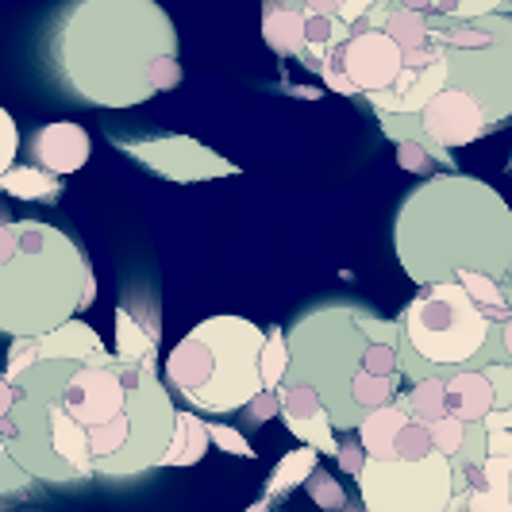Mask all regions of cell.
I'll return each instance as SVG.
<instances>
[{"label":"cell","mask_w":512,"mask_h":512,"mask_svg":"<svg viewBox=\"0 0 512 512\" xmlns=\"http://www.w3.org/2000/svg\"><path fill=\"white\" fill-rule=\"evenodd\" d=\"M509 0H439L436 16L443 20H474V16H489V12H501Z\"/></svg>","instance_id":"38"},{"label":"cell","mask_w":512,"mask_h":512,"mask_svg":"<svg viewBox=\"0 0 512 512\" xmlns=\"http://www.w3.org/2000/svg\"><path fill=\"white\" fill-rule=\"evenodd\" d=\"M266 509H270V497H262V501H255V505H251L247 512H266Z\"/></svg>","instance_id":"54"},{"label":"cell","mask_w":512,"mask_h":512,"mask_svg":"<svg viewBox=\"0 0 512 512\" xmlns=\"http://www.w3.org/2000/svg\"><path fill=\"white\" fill-rule=\"evenodd\" d=\"M432 35L447 58V85L478 101L489 128L505 124L512 116V16H432Z\"/></svg>","instance_id":"9"},{"label":"cell","mask_w":512,"mask_h":512,"mask_svg":"<svg viewBox=\"0 0 512 512\" xmlns=\"http://www.w3.org/2000/svg\"><path fill=\"white\" fill-rule=\"evenodd\" d=\"M12 409H16V382H8V378L0 374V432H8Z\"/></svg>","instance_id":"49"},{"label":"cell","mask_w":512,"mask_h":512,"mask_svg":"<svg viewBox=\"0 0 512 512\" xmlns=\"http://www.w3.org/2000/svg\"><path fill=\"white\" fill-rule=\"evenodd\" d=\"M305 489H308V497H312V505H320L324 512H339L343 505H347V493H343V486L335 482V474L320 470V466L308 474Z\"/></svg>","instance_id":"34"},{"label":"cell","mask_w":512,"mask_h":512,"mask_svg":"<svg viewBox=\"0 0 512 512\" xmlns=\"http://www.w3.org/2000/svg\"><path fill=\"white\" fill-rule=\"evenodd\" d=\"M93 301H97V274H89V278H85V289H81V312H85V308H93Z\"/></svg>","instance_id":"52"},{"label":"cell","mask_w":512,"mask_h":512,"mask_svg":"<svg viewBox=\"0 0 512 512\" xmlns=\"http://www.w3.org/2000/svg\"><path fill=\"white\" fill-rule=\"evenodd\" d=\"M51 51L62 85L97 108H135L181 85L178 31L158 0H70Z\"/></svg>","instance_id":"1"},{"label":"cell","mask_w":512,"mask_h":512,"mask_svg":"<svg viewBox=\"0 0 512 512\" xmlns=\"http://www.w3.org/2000/svg\"><path fill=\"white\" fill-rule=\"evenodd\" d=\"M362 24L382 27L401 51H420V47H428V43L436 39V35H432V16L412 12V8H401V4H393V0H378Z\"/></svg>","instance_id":"21"},{"label":"cell","mask_w":512,"mask_h":512,"mask_svg":"<svg viewBox=\"0 0 512 512\" xmlns=\"http://www.w3.org/2000/svg\"><path fill=\"white\" fill-rule=\"evenodd\" d=\"M243 416H247V424H251V428H262L266 420L282 416V393H278V389H262L255 401L243 409Z\"/></svg>","instance_id":"42"},{"label":"cell","mask_w":512,"mask_h":512,"mask_svg":"<svg viewBox=\"0 0 512 512\" xmlns=\"http://www.w3.org/2000/svg\"><path fill=\"white\" fill-rule=\"evenodd\" d=\"M31 482H35V478L27 474L20 462L12 459L8 439H4V432H0V497H4V493H24Z\"/></svg>","instance_id":"40"},{"label":"cell","mask_w":512,"mask_h":512,"mask_svg":"<svg viewBox=\"0 0 512 512\" xmlns=\"http://www.w3.org/2000/svg\"><path fill=\"white\" fill-rule=\"evenodd\" d=\"M35 362H43V359H39V339H27V335L12 339V347H8V366H4V378H8V382H20V378H24Z\"/></svg>","instance_id":"37"},{"label":"cell","mask_w":512,"mask_h":512,"mask_svg":"<svg viewBox=\"0 0 512 512\" xmlns=\"http://www.w3.org/2000/svg\"><path fill=\"white\" fill-rule=\"evenodd\" d=\"M116 151L131 154L143 162L151 174L166 181H212V178H235L239 166L228 162L224 154L205 147L201 139L189 135H151V139H116Z\"/></svg>","instance_id":"11"},{"label":"cell","mask_w":512,"mask_h":512,"mask_svg":"<svg viewBox=\"0 0 512 512\" xmlns=\"http://www.w3.org/2000/svg\"><path fill=\"white\" fill-rule=\"evenodd\" d=\"M262 343L266 328H258L255 320L208 316L174 343L162 366V382L208 416L247 409L262 393Z\"/></svg>","instance_id":"5"},{"label":"cell","mask_w":512,"mask_h":512,"mask_svg":"<svg viewBox=\"0 0 512 512\" xmlns=\"http://www.w3.org/2000/svg\"><path fill=\"white\" fill-rule=\"evenodd\" d=\"M401 8H412V12H424V16H436V4L439 0H393Z\"/></svg>","instance_id":"51"},{"label":"cell","mask_w":512,"mask_h":512,"mask_svg":"<svg viewBox=\"0 0 512 512\" xmlns=\"http://www.w3.org/2000/svg\"><path fill=\"white\" fill-rule=\"evenodd\" d=\"M428 432H432V443H436L439 455L455 459L462 447V439H466V424H462L459 416H443V420H436V424H428Z\"/></svg>","instance_id":"39"},{"label":"cell","mask_w":512,"mask_h":512,"mask_svg":"<svg viewBox=\"0 0 512 512\" xmlns=\"http://www.w3.org/2000/svg\"><path fill=\"white\" fill-rule=\"evenodd\" d=\"M262 39L282 58H305V16L289 8L285 0L262 4Z\"/></svg>","instance_id":"22"},{"label":"cell","mask_w":512,"mask_h":512,"mask_svg":"<svg viewBox=\"0 0 512 512\" xmlns=\"http://www.w3.org/2000/svg\"><path fill=\"white\" fill-rule=\"evenodd\" d=\"M416 116H420L424 135H428L436 147H443V151L470 147V143H478L489 131V120H486V112L478 108V101L459 93V89H451V85L439 89L436 97L424 104Z\"/></svg>","instance_id":"14"},{"label":"cell","mask_w":512,"mask_h":512,"mask_svg":"<svg viewBox=\"0 0 512 512\" xmlns=\"http://www.w3.org/2000/svg\"><path fill=\"white\" fill-rule=\"evenodd\" d=\"M397 405L409 412L412 420H420V424H436L443 416H451L447 412V385H443V378L409 382L405 393H397Z\"/></svg>","instance_id":"28"},{"label":"cell","mask_w":512,"mask_h":512,"mask_svg":"<svg viewBox=\"0 0 512 512\" xmlns=\"http://www.w3.org/2000/svg\"><path fill=\"white\" fill-rule=\"evenodd\" d=\"M120 362H124V382H128V405L108 424L85 432L93 470L101 478H135L143 470H154L166 455L174 439V424H178L170 385L158 378V370L128 359Z\"/></svg>","instance_id":"8"},{"label":"cell","mask_w":512,"mask_h":512,"mask_svg":"<svg viewBox=\"0 0 512 512\" xmlns=\"http://www.w3.org/2000/svg\"><path fill=\"white\" fill-rule=\"evenodd\" d=\"M501 355V324L470 301L459 282L420 285L401 312V374L405 382L482 370Z\"/></svg>","instance_id":"6"},{"label":"cell","mask_w":512,"mask_h":512,"mask_svg":"<svg viewBox=\"0 0 512 512\" xmlns=\"http://www.w3.org/2000/svg\"><path fill=\"white\" fill-rule=\"evenodd\" d=\"M339 512H366V509H362V505H343Z\"/></svg>","instance_id":"55"},{"label":"cell","mask_w":512,"mask_h":512,"mask_svg":"<svg viewBox=\"0 0 512 512\" xmlns=\"http://www.w3.org/2000/svg\"><path fill=\"white\" fill-rule=\"evenodd\" d=\"M509 170H512V158H509Z\"/></svg>","instance_id":"57"},{"label":"cell","mask_w":512,"mask_h":512,"mask_svg":"<svg viewBox=\"0 0 512 512\" xmlns=\"http://www.w3.org/2000/svg\"><path fill=\"white\" fill-rule=\"evenodd\" d=\"M355 482L366 512H451L455 501V466L439 451L420 462L366 459Z\"/></svg>","instance_id":"10"},{"label":"cell","mask_w":512,"mask_h":512,"mask_svg":"<svg viewBox=\"0 0 512 512\" xmlns=\"http://www.w3.org/2000/svg\"><path fill=\"white\" fill-rule=\"evenodd\" d=\"M77 362L43 359L16 382V409L8 420V451L35 482L70 486L97 478L85 428L66 412L62 397Z\"/></svg>","instance_id":"7"},{"label":"cell","mask_w":512,"mask_h":512,"mask_svg":"<svg viewBox=\"0 0 512 512\" xmlns=\"http://www.w3.org/2000/svg\"><path fill=\"white\" fill-rule=\"evenodd\" d=\"M278 393H282L285 428L301 439V443L316 447L320 455H332L335 459V451H339V443H335V424H332L328 405L320 401V393L305 382H282Z\"/></svg>","instance_id":"16"},{"label":"cell","mask_w":512,"mask_h":512,"mask_svg":"<svg viewBox=\"0 0 512 512\" xmlns=\"http://www.w3.org/2000/svg\"><path fill=\"white\" fill-rule=\"evenodd\" d=\"M208 439H212V447H220L224 455H235V459H255L258 455L251 447V439L243 436L239 428H231V424H220V420H208Z\"/></svg>","instance_id":"35"},{"label":"cell","mask_w":512,"mask_h":512,"mask_svg":"<svg viewBox=\"0 0 512 512\" xmlns=\"http://www.w3.org/2000/svg\"><path fill=\"white\" fill-rule=\"evenodd\" d=\"M301 16H339L347 27H359L378 0H285Z\"/></svg>","instance_id":"31"},{"label":"cell","mask_w":512,"mask_h":512,"mask_svg":"<svg viewBox=\"0 0 512 512\" xmlns=\"http://www.w3.org/2000/svg\"><path fill=\"white\" fill-rule=\"evenodd\" d=\"M397 166L401 170H409V174H420V178H432L439 166V158L424 143H416V139H401L397 143Z\"/></svg>","instance_id":"36"},{"label":"cell","mask_w":512,"mask_h":512,"mask_svg":"<svg viewBox=\"0 0 512 512\" xmlns=\"http://www.w3.org/2000/svg\"><path fill=\"white\" fill-rule=\"evenodd\" d=\"M509 497H512V478H509Z\"/></svg>","instance_id":"56"},{"label":"cell","mask_w":512,"mask_h":512,"mask_svg":"<svg viewBox=\"0 0 512 512\" xmlns=\"http://www.w3.org/2000/svg\"><path fill=\"white\" fill-rule=\"evenodd\" d=\"M258 370H262V389H282L285 374H289V335H285L282 328L266 332Z\"/></svg>","instance_id":"32"},{"label":"cell","mask_w":512,"mask_h":512,"mask_svg":"<svg viewBox=\"0 0 512 512\" xmlns=\"http://www.w3.org/2000/svg\"><path fill=\"white\" fill-rule=\"evenodd\" d=\"M0 193L16 201H54L62 193V178L47 174L43 166H12L8 174H0Z\"/></svg>","instance_id":"26"},{"label":"cell","mask_w":512,"mask_h":512,"mask_svg":"<svg viewBox=\"0 0 512 512\" xmlns=\"http://www.w3.org/2000/svg\"><path fill=\"white\" fill-rule=\"evenodd\" d=\"M208 420H201L197 412H178V424H174V439L166 447V455L158 466L166 470H181V466H197L208 455Z\"/></svg>","instance_id":"25"},{"label":"cell","mask_w":512,"mask_h":512,"mask_svg":"<svg viewBox=\"0 0 512 512\" xmlns=\"http://www.w3.org/2000/svg\"><path fill=\"white\" fill-rule=\"evenodd\" d=\"M335 462H339V470H343V474H351V478L359 474L362 466H366V451H362L359 436L343 439V443H339V451H335Z\"/></svg>","instance_id":"45"},{"label":"cell","mask_w":512,"mask_h":512,"mask_svg":"<svg viewBox=\"0 0 512 512\" xmlns=\"http://www.w3.org/2000/svg\"><path fill=\"white\" fill-rule=\"evenodd\" d=\"M347 39H351V27L343 24L339 16H305V58H301V62L320 70V62H324L339 43H347Z\"/></svg>","instance_id":"29"},{"label":"cell","mask_w":512,"mask_h":512,"mask_svg":"<svg viewBox=\"0 0 512 512\" xmlns=\"http://www.w3.org/2000/svg\"><path fill=\"white\" fill-rule=\"evenodd\" d=\"M409 424V412L401 409L397 401L393 405H382V409L366 412L362 424L355 428L366 459H393V443H397V432Z\"/></svg>","instance_id":"23"},{"label":"cell","mask_w":512,"mask_h":512,"mask_svg":"<svg viewBox=\"0 0 512 512\" xmlns=\"http://www.w3.org/2000/svg\"><path fill=\"white\" fill-rule=\"evenodd\" d=\"M455 282L470 293V301L486 312L493 324H505L512 312V285L501 278H489V274H459Z\"/></svg>","instance_id":"27"},{"label":"cell","mask_w":512,"mask_h":512,"mask_svg":"<svg viewBox=\"0 0 512 512\" xmlns=\"http://www.w3.org/2000/svg\"><path fill=\"white\" fill-rule=\"evenodd\" d=\"M486 455H497V459H512V428H497V432H486Z\"/></svg>","instance_id":"48"},{"label":"cell","mask_w":512,"mask_h":512,"mask_svg":"<svg viewBox=\"0 0 512 512\" xmlns=\"http://www.w3.org/2000/svg\"><path fill=\"white\" fill-rule=\"evenodd\" d=\"M443 385H447V412L459 416L462 424H482L497 409V393L486 370H455L451 378H443Z\"/></svg>","instance_id":"20"},{"label":"cell","mask_w":512,"mask_h":512,"mask_svg":"<svg viewBox=\"0 0 512 512\" xmlns=\"http://www.w3.org/2000/svg\"><path fill=\"white\" fill-rule=\"evenodd\" d=\"M16 151H20V128H16L12 112H8V108H0V174H8V170H12Z\"/></svg>","instance_id":"43"},{"label":"cell","mask_w":512,"mask_h":512,"mask_svg":"<svg viewBox=\"0 0 512 512\" xmlns=\"http://www.w3.org/2000/svg\"><path fill=\"white\" fill-rule=\"evenodd\" d=\"M289 374L305 382L332 412L335 432H355L362 416L397 401L401 320L355 301H328L301 312L289 328Z\"/></svg>","instance_id":"3"},{"label":"cell","mask_w":512,"mask_h":512,"mask_svg":"<svg viewBox=\"0 0 512 512\" xmlns=\"http://www.w3.org/2000/svg\"><path fill=\"white\" fill-rule=\"evenodd\" d=\"M486 459V424H466V439H462L459 455L451 459L455 470H466V466H478Z\"/></svg>","instance_id":"41"},{"label":"cell","mask_w":512,"mask_h":512,"mask_svg":"<svg viewBox=\"0 0 512 512\" xmlns=\"http://www.w3.org/2000/svg\"><path fill=\"white\" fill-rule=\"evenodd\" d=\"M501 355H505V362H512V312L509 320L501 324Z\"/></svg>","instance_id":"53"},{"label":"cell","mask_w":512,"mask_h":512,"mask_svg":"<svg viewBox=\"0 0 512 512\" xmlns=\"http://www.w3.org/2000/svg\"><path fill=\"white\" fill-rule=\"evenodd\" d=\"M324 62H335L347 81L359 89V97H374L385 93L401 70H405V51L385 35L382 27H351V39L339 43Z\"/></svg>","instance_id":"12"},{"label":"cell","mask_w":512,"mask_h":512,"mask_svg":"<svg viewBox=\"0 0 512 512\" xmlns=\"http://www.w3.org/2000/svg\"><path fill=\"white\" fill-rule=\"evenodd\" d=\"M428 455H436V443H432V432H428V424H420V420H412L397 432V443H393V459H405V462H420L428 459Z\"/></svg>","instance_id":"33"},{"label":"cell","mask_w":512,"mask_h":512,"mask_svg":"<svg viewBox=\"0 0 512 512\" xmlns=\"http://www.w3.org/2000/svg\"><path fill=\"white\" fill-rule=\"evenodd\" d=\"M509 478L512 459H497V455H486L478 466L455 470L451 512H512Z\"/></svg>","instance_id":"15"},{"label":"cell","mask_w":512,"mask_h":512,"mask_svg":"<svg viewBox=\"0 0 512 512\" xmlns=\"http://www.w3.org/2000/svg\"><path fill=\"white\" fill-rule=\"evenodd\" d=\"M116 355L154 370V359H158V328L147 324L131 308H116Z\"/></svg>","instance_id":"24"},{"label":"cell","mask_w":512,"mask_h":512,"mask_svg":"<svg viewBox=\"0 0 512 512\" xmlns=\"http://www.w3.org/2000/svg\"><path fill=\"white\" fill-rule=\"evenodd\" d=\"M482 370H486L489 385H493V393H497V409L512 405V362H489Z\"/></svg>","instance_id":"44"},{"label":"cell","mask_w":512,"mask_h":512,"mask_svg":"<svg viewBox=\"0 0 512 512\" xmlns=\"http://www.w3.org/2000/svg\"><path fill=\"white\" fill-rule=\"evenodd\" d=\"M62 405H66V412L74 416L85 432L89 428H101L116 412H124V405H128V382H124V362H120V355H112L101 366H81L77 362Z\"/></svg>","instance_id":"13"},{"label":"cell","mask_w":512,"mask_h":512,"mask_svg":"<svg viewBox=\"0 0 512 512\" xmlns=\"http://www.w3.org/2000/svg\"><path fill=\"white\" fill-rule=\"evenodd\" d=\"M27 151L35 158V166H43L47 174L62 178V174H77L89 154H93V139L81 124L70 120H58V124H43V128L31 135Z\"/></svg>","instance_id":"18"},{"label":"cell","mask_w":512,"mask_h":512,"mask_svg":"<svg viewBox=\"0 0 512 512\" xmlns=\"http://www.w3.org/2000/svg\"><path fill=\"white\" fill-rule=\"evenodd\" d=\"M393 251L416 285L455 282L459 274L512 278V208L470 174H432L397 208Z\"/></svg>","instance_id":"2"},{"label":"cell","mask_w":512,"mask_h":512,"mask_svg":"<svg viewBox=\"0 0 512 512\" xmlns=\"http://www.w3.org/2000/svg\"><path fill=\"white\" fill-rule=\"evenodd\" d=\"M20 235H24V224H20V220H8V216L0 212V266L20 251Z\"/></svg>","instance_id":"46"},{"label":"cell","mask_w":512,"mask_h":512,"mask_svg":"<svg viewBox=\"0 0 512 512\" xmlns=\"http://www.w3.org/2000/svg\"><path fill=\"white\" fill-rule=\"evenodd\" d=\"M509 285H512V278H509Z\"/></svg>","instance_id":"58"},{"label":"cell","mask_w":512,"mask_h":512,"mask_svg":"<svg viewBox=\"0 0 512 512\" xmlns=\"http://www.w3.org/2000/svg\"><path fill=\"white\" fill-rule=\"evenodd\" d=\"M39 359H70L81 362V366H101L108 362V347L101 343V335L93 332L85 320H66L58 324L54 332L39 335Z\"/></svg>","instance_id":"19"},{"label":"cell","mask_w":512,"mask_h":512,"mask_svg":"<svg viewBox=\"0 0 512 512\" xmlns=\"http://www.w3.org/2000/svg\"><path fill=\"white\" fill-rule=\"evenodd\" d=\"M486 424V432H497V428H512V405H505V409H493L482 420Z\"/></svg>","instance_id":"50"},{"label":"cell","mask_w":512,"mask_h":512,"mask_svg":"<svg viewBox=\"0 0 512 512\" xmlns=\"http://www.w3.org/2000/svg\"><path fill=\"white\" fill-rule=\"evenodd\" d=\"M316 459H320V451L308 447V443H301L297 451H289V455L274 466V474H270V482H266V497L274 501L278 493H289V489L305 486L308 474L316 470Z\"/></svg>","instance_id":"30"},{"label":"cell","mask_w":512,"mask_h":512,"mask_svg":"<svg viewBox=\"0 0 512 512\" xmlns=\"http://www.w3.org/2000/svg\"><path fill=\"white\" fill-rule=\"evenodd\" d=\"M439 89H447V58H443V51L436 58H428V62H420V66L405 62L401 77L385 93H374L366 101L374 104L378 116H412V112H420L424 104L432 101Z\"/></svg>","instance_id":"17"},{"label":"cell","mask_w":512,"mask_h":512,"mask_svg":"<svg viewBox=\"0 0 512 512\" xmlns=\"http://www.w3.org/2000/svg\"><path fill=\"white\" fill-rule=\"evenodd\" d=\"M20 224V251L0 266V332L12 339H39L81 312V289L93 266L54 224Z\"/></svg>","instance_id":"4"},{"label":"cell","mask_w":512,"mask_h":512,"mask_svg":"<svg viewBox=\"0 0 512 512\" xmlns=\"http://www.w3.org/2000/svg\"><path fill=\"white\" fill-rule=\"evenodd\" d=\"M320 77H324V85H328L332 93H343V97H359V89L347 81V74H343L335 62H320Z\"/></svg>","instance_id":"47"}]
</instances>
